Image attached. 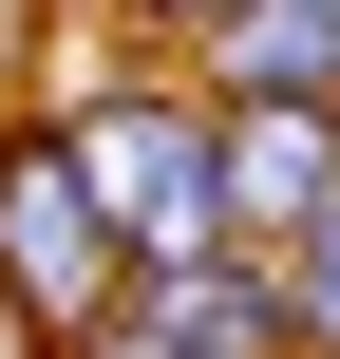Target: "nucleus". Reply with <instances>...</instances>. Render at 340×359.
<instances>
[{
	"instance_id": "obj_1",
	"label": "nucleus",
	"mask_w": 340,
	"mask_h": 359,
	"mask_svg": "<svg viewBox=\"0 0 340 359\" xmlns=\"http://www.w3.org/2000/svg\"><path fill=\"white\" fill-rule=\"evenodd\" d=\"M114 284H132V246H114L76 133L19 114V133H0V322H19V359H76L95 322H114Z\"/></svg>"
},
{
	"instance_id": "obj_2",
	"label": "nucleus",
	"mask_w": 340,
	"mask_h": 359,
	"mask_svg": "<svg viewBox=\"0 0 340 359\" xmlns=\"http://www.w3.org/2000/svg\"><path fill=\"white\" fill-rule=\"evenodd\" d=\"M57 133H76V170H95V208H114L132 265L227 246V133H208V95H170V76H95V95H57Z\"/></svg>"
},
{
	"instance_id": "obj_3",
	"label": "nucleus",
	"mask_w": 340,
	"mask_h": 359,
	"mask_svg": "<svg viewBox=\"0 0 340 359\" xmlns=\"http://www.w3.org/2000/svg\"><path fill=\"white\" fill-rule=\"evenodd\" d=\"M208 133H227V246H284L340 189V114H303V95H208Z\"/></svg>"
},
{
	"instance_id": "obj_4",
	"label": "nucleus",
	"mask_w": 340,
	"mask_h": 359,
	"mask_svg": "<svg viewBox=\"0 0 340 359\" xmlns=\"http://www.w3.org/2000/svg\"><path fill=\"white\" fill-rule=\"evenodd\" d=\"M114 303L170 322L189 359H303V341H284V265H265V246H170V265H132Z\"/></svg>"
},
{
	"instance_id": "obj_5",
	"label": "nucleus",
	"mask_w": 340,
	"mask_h": 359,
	"mask_svg": "<svg viewBox=\"0 0 340 359\" xmlns=\"http://www.w3.org/2000/svg\"><path fill=\"white\" fill-rule=\"evenodd\" d=\"M208 95H303V114H340V0H227L208 19Z\"/></svg>"
},
{
	"instance_id": "obj_6",
	"label": "nucleus",
	"mask_w": 340,
	"mask_h": 359,
	"mask_svg": "<svg viewBox=\"0 0 340 359\" xmlns=\"http://www.w3.org/2000/svg\"><path fill=\"white\" fill-rule=\"evenodd\" d=\"M265 265H284V341H303V359H340V189L265 246Z\"/></svg>"
},
{
	"instance_id": "obj_7",
	"label": "nucleus",
	"mask_w": 340,
	"mask_h": 359,
	"mask_svg": "<svg viewBox=\"0 0 340 359\" xmlns=\"http://www.w3.org/2000/svg\"><path fill=\"white\" fill-rule=\"evenodd\" d=\"M114 19H132V38H189V57H208V19H227V0H114Z\"/></svg>"
},
{
	"instance_id": "obj_8",
	"label": "nucleus",
	"mask_w": 340,
	"mask_h": 359,
	"mask_svg": "<svg viewBox=\"0 0 340 359\" xmlns=\"http://www.w3.org/2000/svg\"><path fill=\"white\" fill-rule=\"evenodd\" d=\"M76 359H189V341H170V322H132V303H114V322H95V341H76Z\"/></svg>"
},
{
	"instance_id": "obj_9",
	"label": "nucleus",
	"mask_w": 340,
	"mask_h": 359,
	"mask_svg": "<svg viewBox=\"0 0 340 359\" xmlns=\"http://www.w3.org/2000/svg\"><path fill=\"white\" fill-rule=\"evenodd\" d=\"M38 19H76V0H38ZM95 19H114V0H95Z\"/></svg>"
}]
</instances>
